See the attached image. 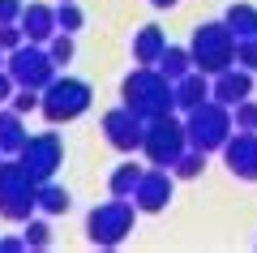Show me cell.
<instances>
[{
  "label": "cell",
  "instance_id": "obj_1",
  "mask_svg": "<svg viewBox=\"0 0 257 253\" xmlns=\"http://www.w3.org/2000/svg\"><path fill=\"white\" fill-rule=\"evenodd\" d=\"M120 103L133 108L142 120L167 116V112H176V81L163 77L155 64H138V69L120 81Z\"/></svg>",
  "mask_w": 257,
  "mask_h": 253
},
{
  "label": "cell",
  "instance_id": "obj_2",
  "mask_svg": "<svg viewBox=\"0 0 257 253\" xmlns=\"http://www.w3.org/2000/svg\"><path fill=\"white\" fill-rule=\"evenodd\" d=\"M39 210V181L26 172V163L18 154L0 163V219L9 223H26Z\"/></svg>",
  "mask_w": 257,
  "mask_h": 253
},
{
  "label": "cell",
  "instance_id": "obj_3",
  "mask_svg": "<svg viewBox=\"0 0 257 253\" xmlns=\"http://www.w3.org/2000/svg\"><path fill=\"white\" fill-rule=\"evenodd\" d=\"M94 103V91H90V81L82 77H69V73H56L52 81L43 86V99H39V112L47 116V125H73L77 116H86Z\"/></svg>",
  "mask_w": 257,
  "mask_h": 253
},
{
  "label": "cell",
  "instance_id": "obj_4",
  "mask_svg": "<svg viewBox=\"0 0 257 253\" xmlns=\"http://www.w3.org/2000/svg\"><path fill=\"white\" fill-rule=\"evenodd\" d=\"M138 215L142 210L133 206V198H111L103 206H94L86 215V240L94 249H116V244L128 240V232L138 227Z\"/></svg>",
  "mask_w": 257,
  "mask_h": 253
},
{
  "label": "cell",
  "instance_id": "obj_5",
  "mask_svg": "<svg viewBox=\"0 0 257 253\" xmlns=\"http://www.w3.org/2000/svg\"><path fill=\"white\" fill-rule=\"evenodd\" d=\"M184 129H189V146H193V150L214 154V150L227 146L231 133H236V120H231V108H227V103L206 99L202 108L184 112Z\"/></svg>",
  "mask_w": 257,
  "mask_h": 253
},
{
  "label": "cell",
  "instance_id": "obj_6",
  "mask_svg": "<svg viewBox=\"0 0 257 253\" xmlns=\"http://www.w3.org/2000/svg\"><path fill=\"white\" fill-rule=\"evenodd\" d=\"M193 69H202V73H223L236 64V35L227 30V22H202V26L193 30Z\"/></svg>",
  "mask_w": 257,
  "mask_h": 253
},
{
  "label": "cell",
  "instance_id": "obj_7",
  "mask_svg": "<svg viewBox=\"0 0 257 253\" xmlns=\"http://www.w3.org/2000/svg\"><path fill=\"white\" fill-rule=\"evenodd\" d=\"M184 150H189V129H184V120L176 116V112L146 120L142 154H146V163H150V167H172V163L180 159Z\"/></svg>",
  "mask_w": 257,
  "mask_h": 253
},
{
  "label": "cell",
  "instance_id": "obj_8",
  "mask_svg": "<svg viewBox=\"0 0 257 253\" xmlns=\"http://www.w3.org/2000/svg\"><path fill=\"white\" fill-rule=\"evenodd\" d=\"M5 69L13 73V81L18 86H30V91H43L47 81L56 77V69L60 64L52 60V52H47V43H22V47H13L9 56H5Z\"/></svg>",
  "mask_w": 257,
  "mask_h": 253
},
{
  "label": "cell",
  "instance_id": "obj_9",
  "mask_svg": "<svg viewBox=\"0 0 257 253\" xmlns=\"http://www.w3.org/2000/svg\"><path fill=\"white\" fill-rule=\"evenodd\" d=\"M18 159L26 163V172L35 176L39 185L52 181V176L60 172V163H64V142H60V133H52V129H47V133H30Z\"/></svg>",
  "mask_w": 257,
  "mask_h": 253
},
{
  "label": "cell",
  "instance_id": "obj_10",
  "mask_svg": "<svg viewBox=\"0 0 257 253\" xmlns=\"http://www.w3.org/2000/svg\"><path fill=\"white\" fill-rule=\"evenodd\" d=\"M103 137H107V146L111 150H120V154H133V150H142V137H146V120L138 116L133 108H111L107 116H103Z\"/></svg>",
  "mask_w": 257,
  "mask_h": 253
},
{
  "label": "cell",
  "instance_id": "obj_11",
  "mask_svg": "<svg viewBox=\"0 0 257 253\" xmlns=\"http://www.w3.org/2000/svg\"><path fill=\"white\" fill-rule=\"evenodd\" d=\"M172 193H176V172L172 167H146L138 189H133V206L142 215H159V210H167Z\"/></svg>",
  "mask_w": 257,
  "mask_h": 253
},
{
  "label": "cell",
  "instance_id": "obj_12",
  "mask_svg": "<svg viewBox=\"0 0 257 253\" xmlns=\"http://www.w3.org/2000/svg\"><path fill=\"white\" fill-rule=\"evenodd\" d=\"M223 163H227V172L236 181H257V133L236 129L227 137V146H223Z\"/></svg>",
  "mask_w": 257,
  "mask_h": 253
},
{
  "label": "cell",
  "instance_id": "obj_13",
  "mask_svg": "<svg viewBox=\"0 0 257 253\" xmlns=\"http://www.w3.org/2000/svg\"><path fill=\"white\" fill-rule=\"evenodd\" d=\"M248 95H253V73L240 69V64H231V69H223V73L210 77V99L227 103V108H236V103L248 99Z\"/></svg>",
  "mask_w": 257,
  "mask_h": 253
},
{
  "label": "cell",
  "instance_id": "obj_14",
  "mask_svg": "<svg viewBox=\"0 0 257 253\" xmlns=\"http://www.w3.org/2000/svg\"><path fill=\"white\" fill-rule=\"evenodd\" d=\"M18 26H22V35L30 39V43H47V39L56 35V9L52 5H26L22 9V18H18Z\"/></svg>",
  "mask_w": 257,
  "mask_h": 253
},
{
  "label": "cell",
  "instance_id": "obj_15",
  "mask_svg": "<svg viewBox=\"0 0 257 253\" xmlns=\"http://www.w3.org/2000/svg\"><path fill=\"white\" fill-rule=\"evenodd\" d=\"M206 99H210V73L193 69L176 81V112H193V108H202Z\"/></svg>",
  "mask_w": 257,
  "mask_h": 253
},
{
  "label": "cell",
  "instance_id": "obj_16",
  "mask_svg": "<svg viewBox=\"0 0 257 253\" xmlns=\"http://www.w3.org/2000/svg\"><path fill=\"white\" fill-rule=\"evenodd\" d=\"M163 52H167L163 26H142L138 35H133V60H138V64H155Z\"/></svg>",
  "mask_w": 257,
  "mask_h": 253
},
{
  "label": "cell",
  "instance_id": "obj_17",
  "mask_svg": "<svg viewBox=\"0 0 257 253\" xmlns=\"http://www.w3.org/2000/svg\"><path fill=\"white\" fill-rule=\"evenodd\" d=\"M26 125H22V112H13L9 103L0 108V150L5 154H22V146H26Z\"/></svg>",
  "mask_w": 257,
  "mask_h": 253
},
{
  "label": "cell",
  "instance_id": "obj_18",
  "mask_svg": "<svg viewBox=\"0 0 257 253\" xmlns=\"http://www.w3.org/2000/svg\"><path fill=\"white\" fill-rule=\"evenodd\" d=\"M155 69L163 73V77L180 81L184 73H193V52H189V47H176V43H167V52L155 60Z\"/></svg>",
  "mask_w": 257,
  "mask_h": 253
},
{
  "label": "cell",
  "instance_id": "obj_19",
  "mask_svg": "<svg viewBox=\"0 0 257 253\" xmlns=\"http://www.w3.org/2000/svg\"><path fill=\"white\" fill-rule=\"evenodd\" d=\"M223 22H227V30L236 39H248V35H257V5H231L227 13H223Z\"/></svg>",
  "mask_w": 257,
  "mask_h": 253
},
{
  "label": "cell",
  "instance_id": "obj_20",
  "mask_svg": "<svg viewBox=\"0 0 257 253\" xmlns=\"http://www.w3.org/2000/svg\"><path fill=\"white\" fill-rule=\"evenodd\" d=\"M142 163H120L116 172L107 176V189H111V198H133V189H138V181H142Z\"/></svg>",
  "mask_w": 257,
  "mask_h": 253
},
{
  "label": "cell",
  "instance_id": "obj_21",
  "mask_svg": "<svg viewBox=\"0 0 257 253\" xmlns=\"http://www.w3.org/2000/svg\"><path fill=\"white\" fill-rule=\"evenodd\" d=\"M69 206H73V198H69L64 185H56V181L39 185V210H43V215H64Z\"/></svg>",
  "mask_w": 257,
  "mask_h": 253
},
{
  "label": "cell",
  "instance_id": "obj_22",
  "mask_svg": "<svg viewBox=\"0 0 257 253\" xmlns=\"http://www.w3.org/2000/svg\"><path fill=\"white\" fill-rule=\"evenodd\" d=\"M172 172H176V181H197V176L206 172V150H193L189 146V150L172 163Z\"/></svg>",
  "mask_w": 257,
  "mask_h": 253
},
{
  "label": "cell",
  "instance_id": "obj_23",
  "mask_svg": "<svg viewBox=\"0 0 257 253\" xmlns=\"http://www.w3.org/2000/svg\"><path fill=\"white\" fill-rule=\"evenodd\" d=\"M22 236H26V249H47V244H52V227H47V219H35V215L22 223Z\"/></svg>",
  "mask_w": 257,
  "mask_h": 253
},
{
  "label": "cell",
  "instance_id": "obj_24",
  "mask_svg": "<svg viewBox=\"0 0 257 253\" xmlns=\"http://www.w3.org/2000/svg\"><path fill=\"white\" fill-rule=\"evenodd\" d=\"M82 9H77V0H60V5H56V26L60 30H69V35H77V30H82Z\"/></svg>",
  "mask_w": 257,
  "mask_h": 253
},
{
  "label": "cell",
  "instance_id": "obj_25",
  "mask_svg": "<svg viewBox=\"0 0 257 253\" xmlns=\"http://www.w3.org/2000/svg\"><path fill=\"white\" fill-rule=\"evenodd\" d=\"M47 52H52L56 64H69V60H73V52H77V47H73V35H69V30H56V35L47 39Z\"/></svg>",
  "mask_w": 257,
  "mask_h": 253
},
{
  "label": "cell",
  "instance_id": "obj_26",
  "mask_svg": "<svg viewBox=\"0 0 257 253\" xmlns=\"http://www.w3.org/2000/svg\"><path fill=\"white\" fill-rule=\"evenodd\" d=\"M231 120H236V129H244V133H257V103H253V95L231 108Z\"/></svg>",
  "mask_w": 257,
  "mask_h": 253
},
{
  "label": "cell",
  "instance_id": "obj_27",
  "mask_svg": "<svg viewBox=\"0 0 257 253\" xmlns=\"http://www.w3.org/2000/svg\"><path fill=\"white\" fill-rule=\"evenodd\" d=\"M39 99H43V91H30V86H18L9 99L13 112H22V116H30V112H39Z\"/></svg>",
  "mask_w": 257,
  "mask_h": 253
},
{
  "label": "cell",
  "instance_id": "obj_28",
  "mask_svg": "<svg viewBox=\"0 0 257 253\" xmlns=\"http://www.w3.org/2000/svg\"><path fill=\"white\" fill-rule=\"evenodd\" d=\"M236 64H240V69H248V73H257V35L236 39Z\"/></svg>",
  "mask_w": 257,
  "mask_h": 253
},
{
  "label": "cell",
  "instance_id": "obj_29",
  "mask_svg": "<svg viewBox=\"0 0 257 253\" xmlns=\"http://www.w3.org/2000/svg\"><path fill=\"white\" fill-rule=\"evenodd\" d=\"M22 43H26V35H22V26H18V22L0 26V47H5V52H13V47H22Z\"/></svg>",
  "mask_w": 257,
  "mask_h": 253
},
{
  "label": "cell",
  "instance_id": "obj_30",
  "mask_svg": "<svg viewBox=\"0 0 257 253\" xmlns=\"http://www.w3.org/2000/svg\"><path fill=\"white\" fill-rule=\"evenodd\" d=\"M22 9H26L22 0H0V26H9V22H18V18H22Z\"/></svg>",
  "mask_w": 257,
  "mask_h": 253
},
{
  "label": "cell",
  "instance_id": "obj_31",
  "mask_svg": "<svg viewBox=\"0 0 257 253\" xmlns=\"http://www.w3.org/2000/svg\"><path fill=\"white\" fill-rule=\"evenodd\" d=\"M13 91H18V81H13V73L9 69H0V108L13 99Z\"/></svg>",
  "mask_w": 257,
  "mask_h": 253
},
{
  "label": "cell",
  "instance_id": "obj_32",
  "mask_svg": "<svg viewBox=\"0 0 257 253\" xmlns=\"http://www.w3.org/2000/svg\"><path fill=\"white\" fill-rule=\"evenodd\" d=\"M13 249H26V236H5L0 240V253H13Z\"/></svg>",
  "mask_w": 257,
  "mask_h": 253
},
{
  "label": "cell",
  "instance_id": "obj_33",
  "mask_svg": "<svg viewBox=\"0 0 257 253\" xmlns=\"http://www.w3.org/2000/svg\"><path fill=\"white\" fill-rule=\"evenodd\" d=\"M150 5H155V9H176L180 0H150Z\"/></svg>",
  "mask_w": 257,
  "mask_h": 253
},
{
  "label": "cell",
  "instance_id": "obj_34",
  "mask_svg": "<svg viewBox=\"0 0 257 253\" xmlns=\"http://www.w3.org/2000/svg\"><path fill=\"white\" fill-rule=\"evenodd\" d=\"M5 56H9V52H5V47H0V69H5Z\"/></svg>",
  "mask_w": 257,
  "mask_h": 253
},
{
  "label": "cell",
  "instance_id": "obj_35",
  "mask_svg": "<svg viewBox=\"0 0 257 253\" xmlns=\"http://www.w3.org/2000/svg\"><path fill=\"white\" fill-rule=\"evenodd\" d=\"M5 159H9V154H5V150H0V163H5Z\"/></svg>",
  "mask_w": 257,
  "mask_h": 253
}]
</instances>
